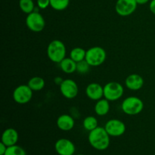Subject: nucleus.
<instances>
[{
    "instance_id": "1",
    "label": "nucleus",
    "mask_w": 155,
    "mask_h": 155,
    "mask_svg": "<svg viewBox=\"0 0 155 155\" xmlns=\"http://www.w3.org/2000/svg\"><path fill=\"white\" fill-rule=\"evenodd\" d=\"M88 141L91 146L98 151H104L110 145V136L104 127H98L89 132Z\"/></svg>"
},
{
    "instance_id": "2",
    "label": "nucleus",
    "mask_w": 155,
    "mask_h": 155,
    "mask_svg": "<svg viewBox=\"0 0 155 155\" xmlns=\"http://www.w3.org/2000/svg\"><path fill=\"white\" fill-rule=\"evenodd\" d=\"M66 47L64 43L59 39H54L50 42L47 48V55L54 63L59 64L66 58Z\"/></svg>"
},
{
    "instance_id": "3",
    "label": "nucleus",
    "mask_w": 155,
    "mask_h": 155,
    "mask_svg": "<svg viewBox=\"0 0 155 155\" xmlns=\"http://www.w3.org/2000/svg\"><path fill=\"white\" fill-rule=\"evenodd\" d=\"M121 108L126 114L134 116L142 111L144 108V103L142 100L138 97L130 96L123 101Z\"/></svg>"
},
{
    "instance_id": "4",
    "label": "nucleus",
    "mask_w": 155,
    "mask_h": 155,
    "mask_svg": "<svg viewBox=\"0 0 155 155\" xmlns=\"http://www.w3.org/2000/svg\"><path fill=\"white\" fill-rule=\"evenodd\" d=\"M105 50L100 46H94L86 51L85 60L91 67H98L102 64L106 60Z\"/></svg>"
},
{
    "instance_id": "5",
    "label": "nucleus",
    "mask_w": 155,
    "mask_h": 155,
    "mask_svg": "<svg viewBox=\"0 0 155 155\" xmlns=\"http://www.w3.org/2000/svg\"><path fill=\"white\" fill-rule=\"evenodd\" d=\"M124 92V87L117 82H109L104 86V97L109 101L120 99Z\"/></svg>"
},
{
    "instance_id": "6",
    "label": "nucleus",
    "mask_w": 155,
    "mask_h": 155,
    "mask_svg": "<svg viewBox=\"0 0 155 155\" xmlns=\"http://www.w3.org/2000/svg\"><path fill=\"white\" fill-rule=\"evenodd\" d=\"M26 24L28 29L35 33L43 30L45 26V21L42 15L37 11L28 14L26 18Z\"/></svg>"
},
{
    "instance_id": "7",
    "label": "nucleus",
    "mask_w": 155,
    "mask_h": 155,
    "mask_svg": "<svg viewBox=\"0 0 155 155\" xmlns=\"http://www.w3.org/2000/svg\"><path fill=\"white\" fill-rule=\"evenodd\" d=\"M33 91L28 85H20L15 89L13 92V99L16 103L24 104L30 102L33 98Z\"/></svg>"
},
{
    "instance_id": "8",
    "label": "nucleus",
    "mask_w": 155,
    "mask_h": 155,
    "mask_svg": "<svg viewBox=\"0 0 155 155\" xmlns=\"http://www.w3.org/2000/svg\"><path fill=\"white\" fill-rule=\"evenodd\" d=\"M137 5L136 0H117L115 5V11L120 16L127 17L134 13Z\"/></svg>"
},
{
    "instance_id": "9",
    "label": "nucleus",
    "mask_w": 155,
    "mask_h": 155,
    "mask_svg": "<svg viewBox=\"0 0 155 155\" xmlns=\"http://www.w3.org/2000/svg\"><path fill=\"white\" fill-rule=\"evenodd\" d=\"M60 92L64 98L73 99L79 93V88L77 83L71 79L64 80L60 84Z\"/></svg>"
},
{
    "instance_id": "10",
    "label": "nucleus",
    "mask_w": 155,
    "mask_h": 155,
    "mask_svg": "<svg viewBox=\"0 0 155 155\" xmlns=\"http://www.w3.org/2000/svg\"><path fill=\"white\" fill-rule=\"evenodd\" d=\"M104 129L110 136L119 137L125 133L126 125L120 120L111 119L106 123Z\"/></svg>"
},
{
    "instance_id": "11",
    "label": "nucleus",
    "mask_w": 155,
    "mask_h": 155,
    "mask_svg": "<svg viewBox=\"0 0 155 155\" xmlns=\"http://www.w3.org/2000/svg\"><path fill=\"white\" fill-rule=\"evenodd\" d=\"M54 149L58 155H74L76 147L69 139H60L54 144Z\"/></svg>"
},
{
    "instance_id": "12",
    "label": "nucleus",
    "mask_w": 155,
    "mask_h": 155,
    "mask_svg": "<svg viewBox=\"0 0 155 155\" xmlns=\"http://www.w3.org/2000/svg\"><path fill=\"white\" fill-rule=\"evenodd\" d=\"M86 94L91 100L97 101L104 96V87H102L99 83H92L86 87Z\"/></svg>"
},
{
    "instance_id": "13",
    "label": "nucleus",
    "mask_w": 155,
    "mask_h": 155,
    "mask_svg": "<svg viewBox=\"0 0 155 155\" xmlns=\"http://www.w3.org/2000/svg\"><path fill=\"white\" fill-rule=\"evenodd\" d=\"M126 86L129 89L133 91L139 90L144 85V79L142 76L136 74H130L127 77L125 80Z\"/></svg>"
},
{
    "instance_id": "14",
    "label": "nucleus",
    "mask_w": 155,
    "mask_h": 155,
    "mask_svg": "<svg viewBox=\"0 0 155 155\" xmlns=\"http://www.w3.org/2000/svg\"><path fill=\"white\" fill-rule=\"evenodd\" d=\"M19 139L18 131L13 128H8L5 130L2 135V142L7 147L16 145Z\"/></svg>"
},
{
    "instance_id": "15",
    "label": "nucleus",
    "mask_w": 155,
    "mask_h": 155,
    "mask_svg": "<svg viewBox=\"0 0 155 155\" xmlns=\"http://www.w3.org/2000/svg\"><path fill=\"white\" fill-rule=\"evenodd\" d=\"M75 125L74 118L68 114H62L57 120V127L62 131L68 132L72 130Z\"/></svg>"
},
{
    "instance_id": "16",
    "label": "nucleus",
    "mask_w": 155,
    "mask_h": 155,
    "mask_svg": "<svg viewBox=\"0 0 155 155\" xmlns=\"http://www.w3.org/2000/svg\"><path fill=\"white\" fill-rule=\"evenodd\" d=\"M110 110V103L106 98H101L97 101L95 105V112L98 116H105Z\"/></svg>"
},
{
    "instance_id": "17",
    "label": "nucleus",
    "mask_w": 155,
    "mask_h": 155,
    "mask_svg": "<svg viewBox=\"0 0 155 155\" xmlns=\"http://www.w3.org/2000/svg\"><path fill=\"white\" fill-rule=\"evenodd\" d=\"M61 69L64 73L71 74L77 71V62L74 61L71 58H65L59 63Z\"/></svg>"
},
{
    "instance_id": "18",
    "label": "nucleus",
    "mask_w": 155,
    "mask_h": 155,
    "mask_svg": "<svg viewBox=\"0 0 155 155\" xmlns=\"http://www.w3.org/2000/svg\"><path fill=\"white\" fill-rule=\"evenodd\" d=\"M27 85L33 92L41 91L45 87V80L40 77H33L28 81Z\"/></svg>"
},
{
    "instance_id": "19",
    "label": "nucleus",
    "mask_w": 155,
    "mask_h": 155,
    "mask_svg": "<svg viewBox=\"0 0 155 155\" xmlns=\"http://www.w3.org/2000/svg\"><path fill=\"white\" fill-rule=\"evenodd\" d=\"M86 51L81 47H75L70 52V58L77 63L85 60Z\"/></svg>"
},
{
    "instance_id": "20",
    "label": "nucleus",
    "mask_w": 155,
    "mask_h": 155,
    "mask_svg": "<svg viewBox=\"0 0 155 155\" xmlns=\"http://www.w3.org/2000/svg\"><path fill=\"white\" fill-rule=\"evenodd\" d=\"M19 7L25 14H30L35 11V5L33 0H19Z\"/></svg>"
},
{
    "instance_id": "21",
    "label": "nucleus",
    "mask_w": 155,
    "mask_h": 155,
    "mask_svg": "<svg viewBox=\"0 0 155 155\" xmlns=\"http://www.w3.org/2000/svg\"><path fill=\"white\" fill-rule=\"evenodd\" d=\"M98 120L96 118L93 116H89L86 117L83 122V126L84 127L85 130L87 131H92V130H95V128L98 127Z\"/></svg>"
},
{
    "instance_id": "22",
    "label": "nucleus",
    "mask_w": 155,
    "mask_h": 155,
    "mask_svg": "<svg viewBox=\"0 0 155 155\" xmlns=\"http://www.w3.org/2000/svg\"><path fill=\"white\" fill-rule=\"evenodd\" d=\"M70 0H50V6L55 11H63L68 7Z\"/></svg>"
},
{
    "instance_id": "23",
    "label": "nucleus",
    "mask_w": 155,
    "mask_h": 155,
    "mask_svg": "<svg viewBox=\"0 0 155 155\" xmlns=\"http://www.w3.org/2000/svg\"><path fill=\"white\" fill-rule=\"evenodd\" d=\"M4 155H27V153L22 147L15 145L8 147Z\"/></svg>"
},
{
    "instance_id": "24",
    "label": "nucleus",
    "mask_w": 155,
    "mask_h": 155,
    "mask_svg": "<svg viewBox=\"0 0 155 155\" xmlns=\"http://www.w3.org/2000/svg\"><path fill=\"white\" fill-rule=\"evenodd\" d=\"M90 67V65L86 60H83L77 63V71L81 74H86L89 72Z\"/></svg>"
},
{
    "instance_id": "25",
    "label": "nucleus",
    "mask_w": 155,
    "mask_h": 155,
    "mask_svg": "<svg viewBox=\"0 0 155 155\" xmlns=\"http://www.w3.org/2000/svg\"><path fill=\"white\" fill-rule=\"evenodd\" d=\"M37 6L40 9H45L50 5V0H36Z\"/></svg>"
},
{
    "instance_id": "26",
    "label": "nucleus",
    "mask_w": 155,
    "mask_h": 155,
    "mask_svg": "<svg viewBox=\"0 0 155 155\" xmlns=\"http://www.w3.org/2000/svg\"><path fill=\"white\" fill-rule=\"evenodd\" d=\"M8 147L5 145L3 142H1L0 143V155H4L5 153L6 150H7Z\"/></svg>"
},
{
    "instance_id": "27",
    "label": "nucleus",
    "mask_w": 155,
    "mask_h": 155,
    "mask_svg": "<svg viewBox=\"0 0 155 155\" xmlns=\"http://www.w3.org/2000/svg\"><path fill=\"white\" fill-rule=\"evenodd\" d=\"M149 8L151 13L155 15V0H151L149 4Z\"/></svg>"
},
{
    "instance_id": "28",
    "label": "nucleus",
    "mask_w": 155,
    "mask_h": 155,
    "mask_svg": "<svg viewBox=\"0 0 155 155\" xmlns=\"http://www.w3.org/2000/svg\"><path fill=\"white\" fill-rule=\"evenodd\" d=\"M149 0H136V2L138 5H145L148 3Z\"/></svg>"
},
{
    "instance_id": "29",
    "label": "nucleus",
    "mask_w": 155,
    "mask_h": 155,
    "mask_svg": "<svg viewBox=\"0 0 155 155\" xmlns=\"http://www.w3.org/2000/svg\"><path fill=\"white\" fill-rule=\"evenodd\" d=\"M77 155H85V154H77Z\"/></svg>"
},
{
    "instance_id": "30",
    "label": "nucleus",
    "mask_w": 155,
    "mask_h": 155,
    "mask_svg": "<svg viewBox=\"0 0 155 155\" xmlns=\"http://www.w3.org/2000/svg\"><path fill=\"white\" fill-rule=\"evenodd\" d=\"M154 155H155V154H154Z\"/></svg>"
}]
</instances>
